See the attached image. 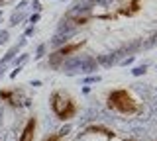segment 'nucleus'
<instances>
[{
	"mask_svg": "<svg viewBox=\"0 0 157 141\" xmlns=\"http://www.w3.org/2000/svg\"><path fill=\"white\" fill-rule=\"evenodd\" d=\"M106 106L112 112H116V114H120V116H126V118L141 114V104L134 98V94L126 88H116V90L108 92Z\"/></svg>",
	"mask_w": 157,
	"mask_h": 141,
	"instance_id": "obj_1",
	"label": "nucleus"
},
{
	"mask_svg": "<svg viewBox=\"0 0 157 141\" xmlns=\"http://www.w3.org/2000/svg\"><path fill=\"white\" fill-rule=\"evenodd\" d=\"M49 106L59 121H71L78 114V104L75 96L67 90H55L49 96Z\"/></svg>",
	"mask_w": 157,
	"mask_h": 141,
	"instance_id": "obj_2",
	"label": "nucleus"
},
{
	"mask_svg": "<svg viewBox=\"0 0 157 141\" xmlns=\"http://www.w3.org/2000/svg\"><path fill=\"white\" fill-rule=\"evenodd\" d=\"M85 47V41H75V43H67V45H63L61 49H57L55 53H53L51 57H49V61H51V65L57 67V63L61 59H65V57L73 55V53H77L78 49H82Z\"/></svg>",
	"mask_w": 157,
	"mask_h": 141,
	"instance_id": "obj_3",
	"label": "nucleus"
},
{
	"mask_svg": "<svg viewBox=\"0 0 157 141\" xmlns=\"http://www.w3.org/2000/svg\"><path fill=\"white\" fill-rule=\"evenodd\" d=\"M36 133H37V118L32 116V118H28V121L24 124L18 141H36Z\"/></svg>",
	"mask_w": 157,
	"mask_h": 141,
	"instance_id": "obj_4",
	"label": "nucleus"
},
{
	"mask_svg": "<svg viewBox=\"0 0 157 141\" xmlns=\"http://www.w3.org/2000/svg\"><path fill=\"white\" fill-rule=\"evenodd\" d=\"M0 100L6 102L8 106H12V108H18L20 106V92L14 90V88H2L0 90Z\"/></svg>",
	"mask_w": 157,
	"mask_h": 141,
	"instance_id": "obj_5",
	"label": "nucleus"
},
{
	"mask_svg": "<svg viewBox=\"0 0 157 141\" xmlns=\"http://www.w3.org/2000/svg\"><path fill=\"white\" fill-rule=\"evenodd\" d=\"M85 135H102V137H106V139L116 137V133L110 128H106V125H90V128L85 129Z\"/></svg>",
	"mask_w": 157,
	"mask_h": 141,
	"instance_id": "obj_6",
	"label": "nucleus"
},
{
	"mask_svg": "<svg viewBox=\"0 0 157 141\" xmlns=\"http://www.w3.org/2000/svg\"><path fill=\"white\" fill-rule=\"evenodd\" d=\"M140 10H141V2H140V0H132L124 10H122V14H126V16H134V14H137Z\"/></svg>",
	"mask_w": 157,
	"mask_h": 141,
	"instance_id": "obj_7",
	"label": "nucleus"
},
{
	"mask_svg": "<svg viewBox=\"0 0 157 141\" xmlns=\"http://www.w3.org/2000/svg\"><path fill=\"white\" fill-rule=\"evenodd\" d=\"M65 137H67V129H59V131L49 133L43 141H65Z\"/></svg>",
	"mask_w": 157,
	"mask_h": 141,
	"instance_id": "obj_8",
	"label": "nucleus"
}]
</instances>
